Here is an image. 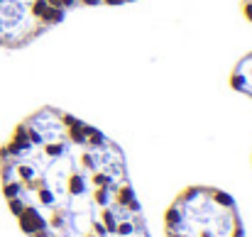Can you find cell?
I'll return each instance as SVG.
<instances>
[{
    "label": "cell",
    "instance_id": "obj_1",
    "mask_svg": "<svg viewBox=\"0 0 252 237\" xmlns=\"http://www.w3.org/2000/svg\"><path fill=\"white\" fill-rule=\"evenodd\" d=\"M0 178L27 237H150L120 145L62 108L44 105L12 130Z\"/></svg>",
    "mask_w": 252,
    "mask_h": 237
},
{
    "label": "cell",
    "instance_id": "obj_2",
    "mask_svg": "<svg viewBox=\"0 0 252 237\" xmlns=\"http://www.w3.org/2000/svg\"><path fill=\"white\" fill-rule=\"evenodd\" d=\"M167 237H245L230 193L213 186L184 188L164 215Z\"/></svg>",
    "mask_w": 252,
    "mask_h": 237
},
{
    "label": "cell",
    "instance_id": "obj_3",
    "mask_svg": "<svg viewBox=\"0 0 252 237\" xmlns=\"http://www.w3.org/2000/svg\"><path fill=\"white\" fill-rule=\"evenodd\" d=\"M64 20L49 0H0V47L25 49Z\"/></svg>",
    "mask_w": 252,
    "mask_h": 237
},
{
    "label": "cell",
    "instance_id": "obj_4",
    "mask_svg": "<svg viewBox=\"0 0 252 237\" xmlns=\"http://www.w3.org/2000/svg\"><path fill=\"white\" fill-rule=\"evenodd\" d=\"M230 86H233L238 93L248 95L252 100V52L245 54V57L235 64V69H233V74H230Z\"/></svg>",
    "mask_w": 252,
    "mask_h": 237
},
{
    "label": "cell",
    "instance_id": "obj_5",
    "mask_svg": "<svg viewBox=\"0 0 252 237\" xmlns=\"http://www.w3.org/2000/svg\"><path fill=\"white\" fill-rule=\"evenodd\" d=\"M57 10L62 12H71L76 7H98V5H125V2H135V0H49Z\"/></svg>",
    "mask_w": 252,
    "mask_h": 237
},
{
    "label": "cell",
    "instance_id": "obj_6",
    "mask_svg": "<svg viewBox=\"0 0 252 237\" xmlns=\"http://www.w3.org/2000/svg\"><path fill=\"white\" fill-rule=\"evenodd\" d=\"M243 12H245V17L252 22V0H243Z\"/></svg>",
    "mask_w": 252,
    "mask_h": 237
}]
</instances>
